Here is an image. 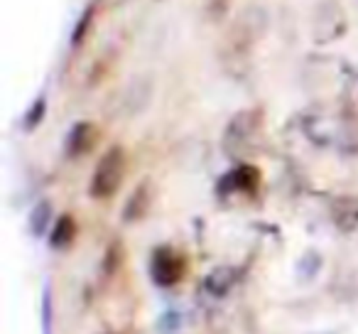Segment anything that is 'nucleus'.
<instances>
[{
	"instance_id": "obj_6",
	"label": "nucleus",
	"mask_w": 358,
	"mask_h": 334,
	"mask_svg": "<svg viewBox=\"0 0 358 334\" xmlns=\"http://www.w3.org/2000/svg\"><path fill=\"white\" fill-rule=\"evenodd\" d=\"M236 280H238L236 268H231V265H219V268H214L204 278V290L209 295H214V298H224L236 285Z\"/></svg>"
},
{
	"instance_id": "obj_14",
	"label": "nucleus",
	"mask_w": 358,
	"mask_h": 334,
	"mask_svg": "<svg viewBox=\"0 0 358 334\" xmlns=\"http://www.w3.org/2000/svg\"><path fill=\"white\" fill-rule=\"evenodd\" d=\"M118 265H120V244L115 241V244H110L108 253H106V258H103V273L106 275L115 273V270H118Z\"/></svg>"
},
{
	"instance_id": "obj_1",
	"label": "nucleus",
	"mask_w": 358,
	"mask_h": 334,
	"mask_svg": "<svg viewBox=\"0 0 358 334\" xmlns=\"http://www.w3.org/2000/svg\"><path fill=\"white\" fill-rule=\"evenodd\" d=\"M125 175V153L120 145H113L103 153V158L99 160L91 177V197L94 200H108L115 190L120 187Z\"/></svg>"
},
{
	"instance_id": "obj_3",
	"label": "nucleus",
	"mask_w": 358,
	"mask_h": 334,
	"mask_svg": "<svg viewBox=\"0 0 358 334\" xmlns=\"http://www.w3.org/2000/svg\"><path fill=\"white\" fill-rule=\"evenodd\" d=\"M150 275H152L155 285L159 288H172L179 280L185 278V260L179 258L172 249L162 246L152 253V263H150Z\"/></svg>"
},
{
	"instance_id": "obj_12",
	"label": "nucleus",
	"mask_w": 358,
	"mask_h": 334,
	"mask_svg": "<svg viewBox=\"0 0 358 334\" xmlns=\"http://www.w3.org/2000/svg\"><path fill=\"white\" fill-rule=\"evenodd\" d=\"M50 219H52V204L50 202H40L30 214V231L35 236H42L47 231V226H50Z\"/></svg>"
},
{
	"instance_id": "obj_8",
	"label": "nucleus",
	"mask_w": 358,
	"mask_h": 334,
	"mask_svg": "<svg viewBox=\"0 0 358 334\" xmlns=\"http://www.w3.org/2000/svg\"><path fill=\"white\" fill-rule=\"evenodd\" d=\"M253 118H255L253 113H238V116H236V118L231 120L229 130H226V145H231V143H236V145L245 143V140H248L250 135H253V130H255Z\"/></svg>"
},
{
	"instance_id": "obj_9",
	"label": "nucleus",
	"mask_w": 358,
	"mask_h": 334,
	"mask_svg": "<svg viewBox=\"0 0 358 334\" xmlns=\"http://www.w3.org/2000/svg\"><path fill=\"white\" fill-rule=\"evenodd\" d=\"M94 125L91 123H79L74 125V130L69 133V140H66V153L69 155H81L91 148L94 143Z\"/></svg>"
},
{
	"instance_id": "obj_15",
	"label": "nucleus",
	"mask_w": 358,
	"mask_h": 334,
	"mask_svg": "<svg viewBox=\"0 0 358 334\" xmlns=\"http://www.w3.org/2000/svg\"><path fill=\"white\" fill-rule=\"evenodd\" d=\"M179 322H182V314L177 309H169L159 317V332H174V329H179Z\"/></svg>"
},
{
	"instance_id": "obj_2",
	"label": "nucleus",
	"mask_w": 358,
	"mask_h": 334,
	"mask_svg": "<svg viewBox=\"0 0 358 334\" xmlns=\"http://www.w3.org/2000/svg\"><path fill=\"white\" fill-rule=\"evenodd\" d=\"M265 27H268V15L260 6H248L241 18L236 20V25L231 27V35H229V45L234 47L236 55H243L248 52L255 42L263 37Z\"/></svg>"
},
{
	"instance_id": "obj_13",
	"label": "nucleus",
	"mask_w": 358,
	"mask_h": 334,
	"mask_svg": "<svg viewBox=\"0 0 358 334\" xmlns=\"http://www.w3.org/2000/svg\"><path fill=\"white\" fill-rule=\"evenodd\" d=\"M40 314H42V334H52V324H55V298H52L50 285H45V290H42Z\"/></svg>"
},
{
	"instance_id": "obj_4",
	"label": "nucleus",
	"mask_w": 358,
	"mask_h": 334,
	"mask_svg": "<svg viewBox=\"0 0 358 334\" xmlns=\"http://www.w3.org/2000/svg\"><path fill=\"white\" fill-rule=\"evenodd\" d=\"M152 79L150 76H133L128 81L123 91L118 96V104H120V113L123 116H135V113H143L145 109L150 106V99H152Z\"/></svg>"
},
{
	"instance_id": "obj_7",
	"label": "nucleus",
	"mask_w": 358,
	"mask_h": 334,
	"mask_svg": "<svg viewBox=\"0 0 358 334\" xmlns=\"http://www.w3.org/2000/svg\"><path fill=\"white\" fill-rule=\"evenodd\" d=\"M148 207H150V185H148V182H143V185H138V190H133L130 200L125 202V207H123V219L125 221H138V219H143V216L148 214Z\"/></svg>"
},
{
	"instance_id": "obj_5",
	"label": "nucleus",
	"mask_w": 358,
	"mask_h": 334,
	"mask_svg": "<svg viewBox=\"0 0 358 334\" xmlns=\"http://www.w3.org/2000/svg\"><path fill=\"white\" fill-rule=\"evenodd\" d=\"M346 27V18H343V11L338 3L334 0H327L317 8V18H314V32H317L319 42H331L336 40L338 35Z\"/></svg>"
},
{
	"instance_id": "obj_11",
	"label": "nucleus",
	"mask_w": 358,
	"mask_h": 334,
	"mask_svg": "<svg viewBox=\"0 0 358 334\" xmlns=\"http://www.w3.org/2000/svg\"><path fill=\"white\" fill-rule=\"evenodd\" d=\"M319 270H322V256H319L317 251H307V253L297 260V278L302 280V283L314 280L319 275Z\"/></svg>"
},
{
	"instance_id": "obj_16",
	"label": "nucleus",
	"mask_w": 358,
	"mask_h": 334,
	"mask_svg": "<svg viewBox=\"0 0 358 334\" xmlns=\"http://www.w3.org/2000/svg\"><path fill=\"white\" fill-rule=\"evenodd\" d=\"M42 116H45V101H37L35 106H32V111L27 113V120H25V128L32 130L37 123L42 120Z\"/></svg>"
},
{
	"instance_id": "obj_10",
	"label": "nucleus",
	"mask_w": 358,
	"mask_h": 334,
	"mask_svg": "<svg viewBox=\"0 0 358 334\" xmlns=\"http://www.w3.org/2000/svg\"><path fill=\"white\" fill-rule=\"evenodd\" d=\"M74 236H76V221L71 219L69 214H64V216H59L55 231H52L50 246L52 249H66V246L74 241Z\"/></svg>"
}]
</instances>
